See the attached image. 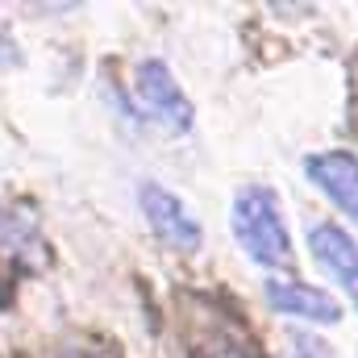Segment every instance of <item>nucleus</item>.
Listing matches in <instances>:
<instances>
[{
    "label": "nucleus",
    "instance_id": "f257e3e1",
    "mask_svg": "<svg viewBox=\"0 0 358 358\" xmlns=\"http://www.w3.org/2000/svg\"><path fill=\"white\" fill-rule=\"evenodd\" d=\"M171 329L176 358H267L242 308L221 292L179 287Z\"/></svg>",
    "mask_w": 358,
    "mask_h": 358
},
{
    "label": "nucleus",
    "instance_id": "f03ea898",
    "mask_svg": "<svg viewBox=\"0 0 358 358\" xmlns=\"http://www.w3.org/2000/svg\"><path fill=\"white\" fill-rule=\"evenodd\" d=\"M229 229L238 246L259 263V267H292V238L283 225V204L267 183H246L234 196Z\"/></svg>",
    "mask_w": 358,
    "mask_h": 358
},
{
    "label": "nucleus",
    "instance_id": "7ed1b4c3",
    "mask_svg": "<svg viewBox=\"0 0 358 358\" xmlns=\"http://www.w3.org/2000/svg\"><path fill=\"white\" fill-rule=\"evenodd\" d=\"M134 100H138V108H142L150 121H159L167 134H187L192 121H196L192 100L183 96V88L176 84V76H171V67H167L163 59L138 63V71H134Z\"/></svg>",
    "mask_w": 358,
    "mask_h": 358
},
{
    "label": "nucleus",
    "instance_id": "20e7f679",
    "mask_svg": "<svg viewBox=\"0 0 358 358\" xmlns=\"http://www.w3.org/2000/svg\"><path fill=\"white\" fill-rule=\"evenodd\" d=\"M138 204H142V217H146V225L155 229L159 242H167L176 250H200V242H204L200 221L192 217V208L179 200L176 192H167L163 183L146 179L138 187Z\"/></svg>",
    "mask_w": 358,
    "mask_h": 358
},
{
    "label": "nucleus",
    "instance_id": "39448f33",
    "mask_svg": "<svg viewBox=\"0 0 358 358\" xmlns=\"http://www.w3.org/2000/svg\"><path fill=\"white\" fill-rule=\"evenodd\" d=\"M308 250L317 259V267L325 271L334 283L346 287L350 304L358 308V238L346 234V225L338 221H317L308 229Z\"/></svg>",
    "mask_w": 358,
    "mask_h": 358
},
{
    "label": "nucleus",
    "instance_id": "423d86ee",
    "mask_svg": "<svg viewBox=\"0 0 358 358\" xmlns=\"http://www.w3.org/2000/svg\"><path fill=\"white\" fill-rule=\"evenodd\" d=\"M304 176L313 179L334 208L358 221V155L355 150H317L304 159Z\"/></svg>",
    "mask_w": 358,
    "mask_h": 358
},
{
    "label": "nucleus",
    "instance_id": "0eeeda50",
    "mask_svg": "<svg viewBox=\"0 0 358 358\" xmlns=\"http://www.w3.org/2000/svg\"><path fill=\"white\" fill-rule=\"evenodd\" d=\"M263 296H267L271 308H279L283 317H300V321H313V325H334L342 317V304L313 287V283H300V279H267L263 283Z\"/></svg>",
    "mask_w": 358,
    "mask_h": 358
},
{
    "label": "nucleus",
    "instance_id": "6e6552de",
    "mask_svg": "<svg viewBox=\"0 0 358 358\" xmlns=\"http://www.w3.org/2000/svg\"><path fill=\"white\" fill-rule=\"evenodd\" d=\"M346 129L358 138V50L346 63Z\"/></svg>",
    "mask_w": 358,
    "mask_h": 358
},
{
    "label": "nucleus",
    "instance_id": "1a4fd4ad",
    "mask_svg": "<svg viewBox=\"0 0 358 358\" xmlns=\"http://www.w3.org/2000/svg\"><path fill=\"white\" fill-rule=\"evenodd\" d=\"M292 346H296V358H334L325 342H317V338H304V334H296V338H292Z\"/></svg>",
    "mask_w": 358,
    "mask_h": 358
},
{
    "label": "nucleus",
    "instance_id": "9d476101",
    "mask_svg": "<svg viewBox=\"0 0 358 358\" xmlns=\"http://www.w3.org/2000/svg\"><path fill=\"white\" fill-rule=\"evenodd\" d=\"M13 304V275L4 267V259H0V308H8Z\"/></svg>",
    "mask_w": 358,
    "mask_h": 358
},
{
    "label": "nucleus",
    "instance_id": "9b49d317",
    "mask_svg": "<svg viewBox=\"0 0 358 358\" xmlns=\"http://www.w3.org/2000/svg\"><path fill=\"white\" fill-rule=\"evenodd\" d=\"M8 63H17V46H13V38L0 25V67H8Z\"/></svg>",
    "mask_w": 358,
    "mask_h": 358
}]
</instances>
